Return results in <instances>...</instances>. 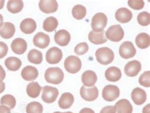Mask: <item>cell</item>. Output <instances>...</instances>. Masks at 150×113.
<instances>
[{"label": "cell", "mask_w": 150, "mask_h": 113, "mask_svg": "<svg viewBox=\"0 0 150 113\" xmlns=\"http://www.w3.org/2000/svg\"><path fill=\"white\" fill-rule=\"evenodd\" d=\"M45 77L47 83L58 85L64 80V73L59 68H50L46 69Z\"/></svg>", "instance_id": "6da1fadb"}, {"label": "cell", "mask_w": 150, "mask_h": 113, "mask_svg": "<svg viewBox=\"0 0 150 113\" xmlns=\"http://www.w3.org/2000/svg\"><path fill=\"white\" fill-rule=\"evenodd\" d=\"M59 95V91L57 88L45 86L42 88L41 98L47 104L53 103L57 100Z\"/></svg>", "instance_id": "52a82bcc"}, {"label": "cell", "mask_w": 150, "mask_h": 113, "mask_svg": "<svg viewBox=\"0 0 150 113\" xmlns=\"http://www.w3.org/2000/svg\"><path fill=\"white\" fill-rule=\"evenodd\" d=\"M5 65L10 71H17L22 66V61L17 57H11L5 60Z\"/></svg>", "instance_id": "4316f807"}, {"label": "cell", "mask_w": 150, "mask_h": 113, "mask_svg": "<svg viewBox=\"0 0 150 113\" xmlns=\"http://www.w3.org/2000/svg\"><path fill=\"white\" fill-rule=\"evenodd\" d=\"M120 95V90L118 87L113 85H106L103 90L102 97L108 102L115 100Z\"/></svg>", "instance_id": "8992f818"}, {"label": "cell", "mask_w": 150, "mask_h": 113, "mask_svg": "<svg viewBox=\"0 0 150 113\" xmlns=\"http://www.w3.org/2000/svg\"><path fill=\"white\" fill-rule=\"evenodd\" d=\"M64 67L68 72L76 74L81 69L82 62L80 58L76 56H69L65 60Z\"/></svg>", "instance_id": "277c9868"}, {"label": "cell", "mask_w": 150, "mask_h": 113, "mask_svg": "<svg viewBox=\"0 0 150 113\" xmlns=\"http://www.w3.org/2000/svg\"><path fill=\"white\" fill-rule=\"evenodd\" d=\"M5 84L1 80H0V94L5 91Z\"/></svg>", "instance_id": "ee69618b"}, {"label": "cell", "mask_w": 150, "mask_h": 113, "mask_svg": "<svg viewBox=\"0 0 150 113\" xmlns=\"http://www.w3.org/2000/svg\"><path fill=\"white\" fill-rule=\"evenodd\" d=\"M3 24V17L1 14H0V28L2 26Z\"/></svg>", "instance_id": "bcb514c9"}, {"label": "cell", "mask_w": 150, "mask_h": 113, "mask_svg": "<svg viewBox=\"0 0 150 113\" xmlns=\"http://www.w3.org/2000/svg\"><path fill=\"white\" fill-rule=\"evenodd\" d=\"M20 28L22 32L27 34L34 33L37 28L36 22L33 18H25L23 20L20 25Z\"/></svg>", "instance_id": "ac0fdd59"}, {"label": "cell", "mask_w": 150, "mask_h": 113, "mask_svg": "<svg viewBox=\"0 0 150 113\" xmlns=\"http://www.w3.org/2000/svg\"><path fill=\"white\" fill-rule=\"evenodd\" d=\"M4 4H5V1H4V0H1V1H0V10L3 9Z\"/></svg>", "instance_id": "7dc6e473"}, {"label": "cell", "mask_w": 150, "mask_h": 113, "mask_svg": "<svg viewBox=\"0 0 150 113\" xmlns=\"http://www.w3.org/2000/svg\"><path fill=\"white\" fill-rule=\"evenodd\" d=\"M58 26V22L57 19L54 17H49L46 18L43 22L42 28L46 32L51 33L56 30Z\"/></svg>", "instance_id": "f1b7e54d"}, {"label": "cell", "mask_w": 150, "mask_h": 113, "mask_svg": "<svg viewBox=\"0 0 150 113\" xmlns=\"http://www.w3.org/2000/svg\"><path fill=\"white\" fill-rule=\"evenodd\" d=\"M80 94L81 98L88 102H91L98 98L99 91L98 88L94 86L91 88H86L85 86H82L80 90Z\"/></svg>", "instance_id": "9c48e42d"}, {"label": "cell", "mask_w": 150, "mask_h": 113, "mask_svg": "<svg viewBox=\"0 0 150 113\" xmlns=\"http://www.w3.org/2000/svg\"><path fill=\"white\" fill-rule=\"evenodd\" d=\"M43 106L39 102H32L27 104V113H42Z\"/></svg>", "instance_id": "836d02e7"}, {"label": "cell", "mask_w": 150, "mask_h": 113, "mask_svg": "<svg viewBox=\"0 0 150 113\" xmlns=\"http://www.w3.org/2000/svg\"><path fill=\"white\" fill-rule=\"evenodd\" d=\"M139 83L143 87L149 88L150 87V71H145L140 76Z\"/></svg>", "instance_id": "d590c367"}, {"label": "cell", "mask_w": 150, "mask_h": 113, "mask_svg": "<svg viewBox=\"0 0 150 113\" xmlns=\"http://www.w3.org/2000/svg\"><path fill=\"white\" fill-rule=\"evenodd\" d=\"M15 33V27L12 23L4 22L0 28V36L6 40L12 38L14 36Z\"/></svg>", "instance_id": "ffe728a7"}, {"label": "cell", "mask_w": 150, "mask_h": 113, "mask_svg": "<svg viewBox=\"0 0 150 113\" xmlns=\"http://www.w3.org/2000/svg\"><path fill=\"white\" fill-rule=\"evenodd\" d=\"M50 43V38L48 34L39 32L34 36L33 43L38 48L44 49L48 47Z\"/></svg>", "instance_id": "4fadbf2b"}, {"label": "cell", "mask_w": 150, "mask_h": 113, "mask_svg": "<svg viewBox=\"0 0 150 113\" xmlns=\"http://www.w3.org/2000/svg\"><path fill=\"white\" fill-rule=\"evenodd\" d=\"M124 36V31L120 25L110 26L106 31V38L113 42H119Z\"/></svg>", "instance_id": "5b68a950"}, {"label": "cell", "mask_w": 150, "mask_h": 113, "mask_svg": "<svg viewBox=\"0 0 150 113\" xmlns=\"http://www.w3.org/2000/svg\"><path fill=\"white\" fill-rule=\"evenodd\" d=\"M141 70V64L138 60H132L129 62L125 65L124 72L127 76L135 77Z\"/></svg>", "instance_id": "8fae6325"}, {"label": "cell", "mask_w": 150, "mask_h": 113, "mask_svg": "<svg viewBox=\"0 0 150 113\" xmlns=\"http://www.w3.org/2000/svg\"><path fill=\"white\" fill-rule=\"evenodd\" d=\"M128 5L134 10H141L144 6V2L143 0H129L128 1Z\"/></svg>", "instance_id": "74e56055"}, {"label": "cell", "mask_w": 150, "mask_h": 113, "mask_svg": "<svg viewBox=\"0 0 150 113\" xmlns=\"http://www.w3.org/2000/svg\"><path fill=\"white\" fill-rule=\"evenodd\" d=\"M0 113H11L10 109L5 106H0Z\"/></svg>", "instance_id": "60d3db41"}, {"label": "cell", "mask_w": 150, "mask_h": 113, "mask_svg": "<svg viewBox=\"0 0 150 113\" xmlns=\"http://www.w3.org/2000/svg\"><path fill=\"white\" fill-rule=\"evenodd\" d=\"M62 50L57 47L51 48L46 53V60L48 63L51 64L59 63L62 59Z\"/></svg>", "instance_id": "30bf717a"}, {"label": "cell", "mask_w": 150, "mask_h": 113, "mask_svg": "<svg viewBox=\"0 0 150 113\" xmlns=\"http://www.w3.org/2000/svg\"><path fill=\"white\" fill-rule=\"evenodd\" d=\"M53 113H65V112H59V111H57V112H54Z\"/></svg>", "instance_id": "c3c4849f"}, {"label": "cell", "mask_w": 150, "mask_h": 113, "mask_svg": "<svg viewBox=\"0 0 150 113\" xmlns=\"http://www.w3.org/2000/svg\"><path fill=\"white\" fill-rule=\"evenodd\" d=\"M8 51V47L5 43L0 41V58L5 57Z\"/></svg>", "instance_id": "f35d334b"}, {"label": "cell", "mask_w": 150, "mask_h": 113, "mask_svg": "<svg viewBox=\"0 0 150 113\" xmlns=\"http://www.w3.org/2000/svg\"><path fill=\"white\" fill-rule=\"evenodd\" d=\"M106 79L111 82H117L122 77V72L119 68L115 66L109 68L105 72Z\"/></svg>", "instance_id": "7402d4cb"}, {"label": "cell", "mask_w": 150, "mask_h": 113, "mask_svg": "<svg viewBox=\"0 0 150 113\" xmlns=\"http://www.w3.org/2000/svg\"><path fill=\"white\" fill-rule=\"evenodd\" d=\"M39 7L43 13L48 14L56 12L58 8V4L55 0H41L39 3Z\"/></svg>", "instance_id": "7c38bea8"}, {"label": "cell", "mask_w": 150, "mask_h": 113, "mask_svg": "<svg viewBox=\"0 0 150 113\" xmlns=\"http://www.w3.org/2000/svg\"><path fill=\"white\" fill-rule=\"evenodd\" d=\"M0 104L2 106H5L10 108V109H12L16 106V99L13 95L7 94L1 97Z\"/></svg>", "instance_id": "d6a6232c"}, {"label": "cell", "mask_w": 150, "mask_h": 113, "mask_svg": "<svg viewBox=\"0 0 150 113\" xmlns=\"http://www.w3.org/2000/svg\"><path fill=\"white\" fill-rule=\"evenodd\" d=\"M149 106H150V105H149V104H147L146 106L144 108H143V113H150V111H149Z\"/></svg>", "instance_id": "f6af8a7d"}, {"label": "cell", "mask_w": 150, "mask_h": 113, "mask_svg": "<svg viewBox=\"0 0 150 113\" xmlns=\"http://www.w3.org/2000/svg\"><path fill=\"white\" fill-rule=\"evenodd\" d=\"M119 54L122 58L129 59L136 55V50L132 42L125 41L120 46Z\"/></svg>", "instance_id": "ba28073f"}, {"label": "cell", "mask_w": 150, "mask_h": 113, "mask_svg": "<svg viewBox=\"0 0 150 113\" xmlns=\"http://www.w3.org/2000/svg\"><path fill=\"white\" fill-rule=\"evenodd\" d=\"M81 77L82 82L84 84V86L88 87H91L95 85L98 80L96 72L91 70L85 71L82 74Z\"/></svg>", "instance_id": "44dd1931"}, {"label": "cell", "mask_w": 150, "mask_h": 113, "mask_svg": "<svg viewBox=\"0 0 150 113\" xmlns=\"http://www.w3.org/2000/svg\"><path fill=\"white\" fill-rule=\"evenodd\" d=\"M23 3L21 0H10L7 3V9L11 14H18L22 10Z\"/></svg>", "instance_id": "f546056e"}, {"label": "cell", "mask_w": 150, "mask_h": 113, "mask_svg": "<svg viewBox=\"0 0 150 113\" xmlns=\"http://www.w3.org/2000/svg\"><path fill=\"white\" fill-rule=\"evenodd\" d=\"M132 13L126 8H120L115 12V18L118 22L122 24L127 23L131 21L132 18Z\"/></svg>", "instance_id": "2e32d148"}, {"label": "cell", "mask_w": 150, "mask_h": 113, "mask_svg": "<svg viewBox=\"0 0 150 113\" xmlns=\"http://www.w3.org/2000/svg\"><path fill=\"white\" fill-rule=\"evenodd\" d=\"M42 87L37 82H32L27 86V93L30 98H37L40 95Z\"/></svg>", "instance_id": "83f0119b"}, {"label": "cell", "mask_w": 150, "mask_h": 113, "mask_svg": "<svg viewBox=\"0 0 150 113\" xmlns=\"http://www.w3.org/2000/svg\"><path fill=\"white\" fill-rule=\"evenodd\" d=\"M108 18L103 13H97L93 17L91 21V28L93 31L95 33H100L104 30L107 25Z\"/></svg>", "instance_id": "3957f363"}, {"label": "cell", "mask_w": 150, "mask_h": 113, "mask_svg": "<svg viewBox=\"0 0 150 113\" xmlns=\"http://www.w3.org/2000/svg\"><path fill=\"white\" fill-rule=\"evenodd\" d=\"M74 102V97L71 93H64L58 100V106L63 109H69L72 106Z\"/></svg>", "instance_id": "cb8c5ba5"}, {"label": "cell", "mask_w": 150, "mask_h": 113, "mask_svg": "<svg viewBox=\"0 0 150 113\" xmlns=\"http://www.w3.org/2000/svg\"><path fill=\"white\" fill-rule=\"evenodd\" d=\"M88 39L91 43L94 45L103 44L107 41V39L105 37V31L100 33H95L91 31L88 35Z\"/></svg>", "instance_id": "d4e9b609"}, {"label": "cell", "mask_w": 150, "mask_h": 113, "mask_svg": "<svg viewBox=\"0 0 150 113\" xmlns=\"http://www.w3.org/2000/svg\"><path fill=\"white\" fill-rule=\"evenodd\" d=\"M65 113H73V112H70V111H68V112H65Z\"/></svg>", "instance_id": "681fc988"}, {"label": "cell", "mask_w": 150, "mask_h": 113, "mask_svg": "<svg viewBox=\"0 0 150 113\" xmlns=\"http://www.w3.org/2000/svg\"><path fill=\"white\" fill-rule=\"evenodd\" d=\"M136 44L141 49L147 48L150 45V37L149 34L145 33L139 34L136 38Z\"/></svg>", "instance_id": "484cf974"}, {"label": "cell", "mask_w": 150, "mask_h": 113, "mask_svg": "<svg viewBox=\"0 0 150 113\" xmlns=\"http://www.w3.org/2000/svg\"><path fill=\"white\" fill-rule=\"evenodd\" d=\"M114 107L117 113H132L133 111L132 106L127 99L118 100Z\"/></svg>", "instance_id": "603a6c76"}, {"label": "cell", "mask_w": 150, "mask_h": 113, "mask_svg": "<svg viewBox=\"0 0 150 113\" xmlns=\"http://www.w3.org/2000/svg\"><path fill=\"white\" fill-rule=\"evenodd\" d=\"M137 20L142 26H147L150 23V14L147 11H142L137 15Z\"/></svg>", "instance_id": "e575fe53"}, {"label": "cell", "mask_w": 150, "mask_h": 113, "mask_svg": "<svg viewBox=\"0 0 150 113\" xmlns=\"http://www.w3.org/2000/svg\"><path fill=\"white\" fill-rule=\"evenodd\" d=\"M79 113H95L94 111L90 108H84L80 111Z\"/></svg>", "instance_id": "7bdbcfd3"}, {"label": "cell", "mask_w": 150, "mask_h": 113, "mask_svg": "<svg viewBox=\"0 0 150 113\" xmlns=\"http://www.w3.org/2000/svg\"><path fill=\"white\" fill-rule=\"evenodd\" d=\"M131 98L134 104L140 106L146 102L147 95L144 90L140 88H135L131 93Z\"/></svg>", "instance_id": "e0dca14e"}, {"label": "cell", "mask_w": 150, "mask_h": 113, "mask_svg": "<svg viewBox=\"0 0 150 113\" xmlns=\"http://www.w3.org/2000/svg\"><path fill=\"white\" fill-rule=\"evenodd\" d=\"M97 61L103 65H108L113 61L114 53L108 47H101L98 48L95 53Z\"/></svg>", "instance_id": "7a4b0ae2"}, {"label": "cell", "mask_w": 150, "mask_h": 113, "mask_svg": "<svg viewBox=\"0 0 150 113\" xmlns=\"http://www.w3.org/2000/svg\"><path fill=\"white\" fill-rule=\"evenodd\" d=\"M89 50V45L88 43L84 42L79 43L74 48V52L77 55H82L86 53Z\"/></svg>", "instance_id": "8d00e7d4"}, {"label": "cell", "mask_w": 150, "mask_h": 113, "mask_svg": "<svg viewBox=\"0 0 150 113\" xmlns=\"http://www.w3.org/2000/svg\"><path fill=\"white\" fill-rule=\"evenodd\" d=\"M27 58L30 62L34 64H40L42 62V53L38 50L33 49L29 51Z\"/></svg>", "instance_id": "4dcf8cb0"}, {"label": "cell", "mask_w": 150, "mask_h": 113, "mask_svg": "<svg viewBox=\"0 0 150 113\" xmlns=\"http://www.w3.org/2000/svg\"><path fill=\"white\" fill-rule=\"evenodd\" d=\"M72 13L75 18L77 20H81L86 17L87 11L85 6L81 5H77L74 6Z\"/></svg>", "instance_id": "1f68e13d"}, {"label": "cell", "mask_w": 150, "mask_h": 113, "mask_svg": "<svg viewBox=\"0 0 150 113\" xmlns=\"http://www.w3.org/2000/svg\"><path fill=\"white\" fill-rule=\"evenodd\" d=\"M11 48L13 53L18 55H22L27 49V43L22 38H16L11 43Z\"/></svg>", "instance_id": "9a60e30c"}, {"label": "cell", "mask_w": 150, "mask_h": 113, "mask_svg": "<svg viewBox=\"0 0 150 113\" xmlns=\"http://www.w3.org/2000/svg\"><path fill=\"white\" fill-rule=\"evenodd\" d=\"M5 77H6L5 71L4 70L2 66L0 65V80H1L3 81L5 79Z\"/></svg>", "instance_id": "b9f144b4"}, {"label": "cell", "mask_w": 150, "mask_h": 113, "mask_svg": "<svg viewBox=\"0 0 150 113\" xmlns=\"http://www.w3.org/2000/svg\"><path fill=\"white\" fill-rule=\"evenodd\" d=\"M54 41L56 43L61 46L68 45L71 40V36L68 31L65 29L59 30L54 34Z\"/></svg>", "instance_id": "5bb4252c"}, {"label": "cell", "mask_w": 150, "mask_h": 113, "mask_svg": "<svg viewBox=\"0 0 150 113\" xmlns=\"http://www.w3.org/2000/svg\"><path fill=\"white\" fill-rule=\"evenodd\" d=\"M39 75L38 70L34 66L27 65L22 69L21 76L25 81H34L37 78Z\"/></svg>", "instance_id": "d6986e66"}, {"label": "cell", "mask_w": 150, "mask_h": 113, "mask_svg": "<svg viewBox=\"0 0 150 113\" xmlns=\"http://www.w3.org/2000/svg\"><path fill=\"white\" fill-rule=\"evenodd\" d=\"M100 113H116V110L114 106H108L103 108Z\"/></svg>", "instance_id": "ab89813d"}]
</instances>
